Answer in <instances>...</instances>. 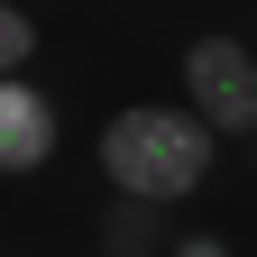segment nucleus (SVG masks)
Masks as SVG:
<instances>
[{
  "instance_id": "8",
  "label": "nucleus",
  "mask_w": 257,
  "mask_h": 257,
  "mask_svg": "<svg viewBox=\"0 0 257 257\" xmlns=\"http://www.w3.org/2000/svg\"><path fill=\"white\" fill-rule=\"evenodd\" d=\"M248 147H257V138H248Z\"/></svg>"
},
{
  "instance_id": "7",
  "label": "nucleus",
  "mask_w": 257,
  "mask_h": 257,
  "mask_svg": "<svg viewBox=\"0 0 257 257\" xmlns=\"http://www.w3.org/2000/svg\"><path fill=\"white\" fill-rule=\"evenodd\" d=\"M28 10H37V0H28Z\"/></svg>"
},
{
  "instance_id": "3",
  "label": "nucleus",
  "mask_w": 257,
  "mask_h": 257,
  "mask_svg": "<svg viewBox=\"0 0 257 257\" xmlns=\"http://www.w3.org/2000/svg\"><path fill=\"white\" fill-rule=\"evenodd\" d=\"M55 138H64L55 92H46L37 74H0V184L46 175V166H55Z\"/></svg>"
},
{
  "instance_id": "6",
  "label": "nucleus",
  "mask_w": 257,
  "mask_h": 257,
  "mask_svg": "<svg viewBox=\"0 0 257 257\" xmlns=\"http://www.w3.org/2000/svg\"><path fill=\"white\" fill-rule=\"evenodd\" d=\"M156 257H239V248L220 239V230H184V239H166V248H156Z\"/></svg>"
},
{
  "instance_id": "1",
  "label": "nucleus",
  "mask_w": 257,
  "mask_h": 257,
  "mask_svg": "<svg viewBox=\"0 0 257 257\" xmlns=\"http://www.w3.org/2000/svg\"><path fill=\"white\" fill-rule=\"evenodd\" d=\"M92 166H101L110 193H138V202H184L202 193L211 166H220V138L184 101H119L101 128H92Z\"/></svg>"
},
{
  "instance_id": "4",
  "label": "nucleus",
  "mask_w": 257,
  "mask_h": 257,
  "mask_svg": "<svg viewBox=\"0 0 257 257\" xmlns=\"http://www.w3.org/2000/svg\"><path fill=\"white\" fill-rule=\"evenodd\" d=\"M156 211H166V202H138V193H110V211H101V257H156V248H166V230H156Z\"/></svg>"
},
{
  "instance_id": "2",
  "label": "nucleus",
  "mask_w": 257,
  "mask_h": 257,
  "mask_svg": "<svg viewBox=\"0 0 257 257\" xmlns=\"http://www.w3.org/2000/svg\"><path fill=\"white\" fill-rule=\"evenodd\" d=\"M175 101L211 128V138H257V46L230 37V28H202L184 55H175Z\"/></svg>"
},
{
  "instance_id": "5",
  "label": "nucleus",
  "mask_w": 257,
  "mask_h": 257,
  "mask_svg": "<svg viewBox=\"0 0 257 257\" xmlns=\"http://www.w3.org/2000/svg\"><path fill=\"white\" fill-rule=\"evenodd\" d=\"M37 10H28V0H0V74H28V64H37Z\"/></svg>"
}]
</instances>
